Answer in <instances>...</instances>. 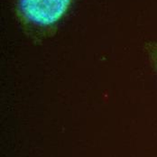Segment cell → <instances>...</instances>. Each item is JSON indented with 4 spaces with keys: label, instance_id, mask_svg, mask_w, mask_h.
Returning <instances> with one entry per match:
<instances>
[{
    "label": "cell",
    "instance_id": "cell-2",
    "mask_svg": "<svg viewBox=\"0 0 157 157\" xmlns=\"http://www.w3.org/2000/svg\"><path fill=\"white\" fill-rule=\"evenodd\" d=\"M147 52L150 62L152 63V66L157 72V44L149 46V48L147 49Z\"/></svg>",
    "mask_w": 157,
    "mask_h": 157
},
{
    "label": "cell",
    "instance_id": "cell-1",
    "mask_svg": "<svg viewBox=\"0 0 157 157\" xmlns=\"http://www.w3.org/2000/svg\"><path fill=\"white\" fill-rule=\"evenodd\" d=\"M74 0H14V11L21 30L33 43L53 37Z\"/></svg>",
    "mask_w": 157,
    "mask_h": 157
}]
</instances>
